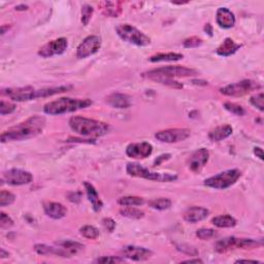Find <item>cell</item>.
Masks as SVG:
<instances>
[{
  "label": "cell",
  "instance_id": "obj_39",
  "mask_svg": "<svg viewBox=\"0 0 264 264\" xmlns=\"http://www.w3.org/2000/svg\"><path fill=\"white\" fill-rule=\"evenodd\" d=\"M152 79V80H155V82H157V83L164 84V85L170 86V87L176 88V89H182V88H183V85H181L179 82H177V80H175L174 79H167V78H153V79Z\"/></svg>",
  "mask_w": 264,
  "mask_h": 264
},
{
  "label": "cell",
  "instance_id": "obj_48",
  "mask_svg": "<svg viewBox=\"0 0 264 264\" xmlns=\"http://www.w3.org/2000/svg\"><path fill=\"white\" fill-rule=\"evenodd\" d=\"M9 256L8 252H5L4 249H1V251H0V258H7Z\"/></svg>",
  "mask_w": 264,
  "mask_h": 264
},
{
  "label": "cell",
  "instance_id": "obj_40",
  "mask_svg": "<svg viewBox=\"0 0 264 264\" xmlns=\"http://www.w3.org/2000/svg\"><path fill=\"white\" fill-rule=\"evenodd\" d=\"M16 108L17 106L14 104L8 103V101L1 100V104H0V115L5 116V115L12 114L16 110Z\"/></svg>",
  "mask_w": 264,
  "mask_h": 264
},
{
  "label": "cell",
  "instance_id": "obj_46",
  "mask_svg": "<svg viewBox=\"0 0 264 264\" xmlns=\"http://www.w3.org/2000/svg\"><path fill=\"white\" fill-rule=\"evenodd\" d=\"M254 154H255L256 157H258L260 160L263 159V150L260 147L254 148Z\"/></svg>",
  "mask_w": 264,
  "mask_h": 264
},
{
  "label": "cell",
  "instance_id": "obj_43",
  "mask_svg": "<svg viewBox=\"0 0 264 264\" xmlns=\"http://www.w3.org/2000/svg\"><path fill=\"white\" fill-rule=\"evenodd\" d=\"M96 263H121L124 262V258H121L119 256H103L95 260Z\"/></svg>",
  "mask_w": 264,
  "mask_h": 264
},
{
  "label": "cell",
  "instance_id": "obj_6",
  "mask_svg": "<svg viewBox=\"0 0 264 264\" xmlns=\"http://www.w3.org/2000/svg\"><path fill=\"white\" fill-rule=\"evenodd\" d=\"M240 177L241 172L239 169H228L205 180V186L216 190H225L235 185Z\"/></svg>",
  "mask_w": 264,
  "mask_h": 264
},
{
  "label": "cell",
  "instance_id": "obj_20",
  "mask_svg": "<svg viewBox=\"0 0 264 264\" xmlns=\"http://www.w3.org/2000/svg\"><path fill=\"white\" fill-rule=\"evenodd\" d=\"M44 210L46 215L54 220L62 219L67 214V209L59 202L54 201H47L44 204Z\"/></svg>",
  "mask_w": 264,
  "mask_h": 264
},
{
  "label": "cell",
  "instance_id": "obj_4",
  "mask_svg": "<svg viewBox=\"0 0 264 264\" xmlns=\"http://www.w3.org/2000/svg\"><path fill=\"white\" fill-rule=\"evenodd\" d=\"M198 75V72L193 68H188L185 66H164L149 70L143 76L148 79L153 78H167V79H175V78H188V77H195Z\"/></svg>",
  "mask_w": 264,
  "mask_h": 264
},
{
  "label": "cell",
  "instance_id": "obj_47",
  "mask_svg": "<svg viewBox=\"0 0 264 264\" xmlns=\"http://www.w3.org/2000/svg\"><path fill=\"white\" fill-rule=\"evenodd\" d=\"M70 194L73 195V197H72V196H69V200H70V201H73V202H79V201L80 200V196H82V195H80V196H78V197H77V195L79 194V192L70 193Z\"/></svg>",
  "mask_w": 264,
  "mask_h": 264
},
{
  "label": "cell",
  "instance_id": "obj_27",
  "mask_svg": "<svg viewBox=\"0 0 264 264\" xmlns=\"http://www.w3.org/2000/svg\"><path fill=\"white\" fill-rule=\"evenodd\" d=\"M34 251L38 254V255L46 256V255H56L60 257H67L66 253L61 249L60 247H50L47 245H44V243H37V245L34 246Z\"/></svg>",
  "mask_w": 264,
  "mask_h": 264
},
{
  "label": "cell",
  "instance_id": "obj_24",
  "mask_svg": "<svg viewBox=\"0 0 264 264\" xmlns=\"http://www.w3.org/2000/svg\"><path fill=\"white\" fill-rule=\"evenodd\" d=\"M55 245L60 247L62 249L66 254L68 257H72L77 255L78 253H79L82 250H84V245L82 243H79L78 241H74V240H59L56 241Z\"/></svg>",
  "mask_w": 264,
  "mask_h": 264
},
{
  "label": "cell",
  "instance_id": "obj_30",
  "mask_svg": "<svg viewBox=\"0 0 264 264\" xmlns=\"http://www.w3.org/2000/svg\"><path fill=\"white\" fill-rule=\"evenodd\" d=\"M120 214L129 218V219H135V220H139L141 218L145 217V212L143 211H140L134 207H124L120 210Z\"/></svg>",
  "mask_w": 264,
  "mask_h": 264
},
{
  "label": "cell",
  "instance_id": "obj_13",
  "mask_svg": "<svg viewBox=\"0 0 264 264\" xmlns=\"http://www.w3.org/2000/svg\"><path fill=\"white\" fill-rule=\"evenodd\" d=\"M68 48V42L65 37L51 40L38 50V56L42 58H51L56 55L63 54Z\"/></svg>",
  "mask_w": 264,
  "mask_h": 264
},
{
  "label": "cell",
  "instance_id": "obj_19",
  "mask_svg": "<svg viewBox=\"0 0 264 264\" xmlns=\"http://www.w3.org/2000/svg\"><path fill=\"white\" fill-rule=\"evenodd\" d=\"M210 214V211L206 208H201V207H191L187 209L183 215V218L188 223H191V224H195V223L204 221L205 219L208 218Z\"/></svg>",
  "mask_w": 264,
  "mask_h": 264
},
{
  "label": "cell",
  "instance_id": "obj_23",
  "mask_svg": "<svg viewBox=\"0 0 264 264\" xmlns=\"http://www.w3.org/2000/svg\"><path fill=\"white\" fill-rule=\"evenodd\" d=\"M99 8L106 17L117 18L122 13V2L121 1H101L99 3Z\"/></svg>",
  "mask_w": 264,
  "mask_h": 264
},
{
  "label": "cell",
  "instance_id": "obj_32",
  "mask_svg": "<svg viewBox=\"0 0 264 264\" xmlns=\"http://www.w3.org/2000/svg\"><path fill=\"white\" fill-rule=\"evenodd\" d=\"M149 207L152 209L157 210V211H165L170 209L171 207V200L165 197H160V198H155L149 201Z\"/></svg>",
  "mask_w": 264,
  "mask_h": 264
},
{
  "label": "cell",
  "instance_id": "obj_44",
  "mask_svg": "<svg viewBox=\"0 0 264 264\" xmlns=\"http://www.w3.org/2000/svg\"><path fill=\"white\" fill-rule=\"evenodd\" d=\"M178 250L182 251L183 253H186V254H188V255H191V256H196L197 254L199 253L194 247H191L189 245L178 246Z\"/></svg>",
  "mask_w": 264,
  "mask_h": 264
},
{
  "label": "cell",
  "instance_id": "obj_15",
  "mask_svg": "<svg viewBox=\"0 0 264 264\" xmlns=\"http://www.w3.org/2000/svg\"><path fill=\"white\" fill-rule=\"evenodd\" d=\"M210 159V152L206 148H200L193 153L188 159V166L194 174H199L207 165Z\"/></svg>",
  "mask_w": 264,
  "mask_h": 264
},
{
  "label": "cell",
  "instance_id": "obj_11",
  "mask_svg": "<svg viewBox=\"0 0 264 264\" xmlns=\"http://www.w3.org/2000/svg\"><path fill=\"white\" fill-rule=\"evenodd\" d=\"M191 134V130L188 128H170L156 132L155 137L161 143L176 144L187 139Z\"/></svg>",
  "mask_w": 264,
  "mask_h": 264
},
{
  "label": "cell",
  "instance_id": "obj_16",
  "mask_svg": "<svg viewBox=\"0 0 264 264\" xmlns=\"http://www.w3.org/2000/svg\"><path fill=\"white\" fill-rule=\"evenodd\" d=\"M152 153H153V146L147 141L130 144L126 148V155L132 159H146Z\"/></svg>",
  "mask_w": 264,
  "mask_h": 264
},
{
  "label": "cell",
  "instance_id": "obj_49",
  "mask_svg": "<svg viewBox=\"0 0 264 264\" xmlns=\"http://www.w3.org/2000/svg\"><path fill=\"white\" fill-rule=\"evenodd\" d=\"M184 262H188V263H192V262H195V263H202V260L196 258V259H188V260H185Z\"/></svg>",
  "mask_w": 264,
  "mask_h": 264
},
{
  "label": "cell",
  "instance_id": "obj_33",
  "mask_svg": "<svg viewBox=\"0 0 264 264\" xmlns=\"http://www.w3.org/2000/svg\"><path fill=\"white\" fill-rule=\"evenodd\" d=\"M80 236L88 239H96L99 237V230L92 225H85L79 229Z\"/></svg>",
  "mask_w": 264,
  "mask_h": 264
},
{
  "label": "cell",
  "instance_id": "obj_35",
  "mask_svg": "<svg viewBox=\"0 0 264 264\" xmlns=\"http://www.w3.org/2000/svg\"><path fill=\"white\" fill-rule=\"evenodd\" d=\"M218 233L216 230L211 228H200L196 231V237L201 240H208L217 237Z\"/></svg>",
  "mask_w": 264,
  "mask_h": 264
},
{
  "label": "cell",
  "instance_id": "obj_28",
  "mask_svg": "<svg viewBox=\"0 0 264 264\" xmlns=\"http://www.w3.org/2000/svg\"><path fill=\"white\" fill-rule=\"evenodd\" d=\"M211 223L218 228H232L238 224V221L230 215H221L212 218Z\"/></svg>",
  "mask_w": 264,
  "mask_h": 264
},
{
  "label": "cell",
  "instance_id": "obj_22",
  "mask_svg": "<svg viewBox=\"0 0 264 264\" xmlns=\"http://www.w3.org/2000/svg\"><path fill=\"white\" fill-rule=\"evenodd\" d=\"M84 186H85V190L87 193V197H88L89 201L91 202V205H92L93 210L96 212L100 211L101 210H103L104 202H103V200L100 199L96 189L94 188V186L92 184H91V183H88V182L84 183Z\"/></svg>",
  "mask_w": 264,
  "mask_h": 264
},
{
  "label": "cell",
  "instance_id": "obj_21",
  "mask_svg": "<svg viewBox=\"0 0 264 264\" xmlns=\"http://www.w3.org/2000/svg\"><path fill=\"white\" fill-rule=\"evenodd\" d=\"M106 104L114 107V108H119V109H124L128 108L131 106V98L122 93H113L106 97Z\"/></svg>",
  "mask_w": 264,
  "mask_h": 264
},
{
  "label": "cell",
  "instance_id": "obj_12",
  "mask_svg": "<svg viewBox=\"0 0 264 264\" xmlns=\"http://www.w3.org/2000/svg\"><path fill=\"white\" fill-rule=\"evenodd\" d=\"M101 48V38L97 35H89L77 49V57L79 59H85L96 54Z\"/></svg>",
  "mask_w": 264,
  "mask_h": 264
},
{
  "label": "cell",
  "instance_id": "obj_50",
  "mask_svg": "<svg viewBox=\"0 0 264 264\" xmlns=\"http://www.w3.org/2000/svg\"><path fill=\"white\" fill-rule=\"evenodd\" d=\"M237 262H254V263H260V261H257V260H247V259H239Z\"/></svg>",
  "mask_w": 264,
  "mask_h": 264
},
{
  "label": "cell",
  "instance_id": "obj_45",
  "mask_svg": "<svg viewBox=\"0 0 264 264\" xmlns=\"http://www.w3.org/2000/svg\"><path fill=\"white\" fill-rule=\"evenodd\" d=\"M103 225L108 232H113L116 228V222L111 218H105L103 220Z\"/></svg>",
  "mask_w": 264,
  "mask_h": 264
},
{
  "label": "cell",
  "instance_id": "obj_29",
  "mask_svg": "<svg viewBox=\"0 0 264 264\" xmlns=\"http://www.w3.org/2000/svg\"><path fill=\"white\" fill-rule=\"evenodd\" d=\"M184 58V55L180 53H159L151 56L149 60L151 62H172V61H179Z\"/></svg>",
  "mask_w": 264,
  "mask_h": 264
},
{
  "label": "cell",
  "instance_id": "obj_18",
  "mask_svg": "<svg viewBox=\"0 0 264 264\" xmlns=\"http://www.w3.org/2000/svg\"><path fill=\"white\" fill-rule=\"evenodd\" d=\"M236 16L227 7H220L216 13V22L223 29H230L236 25Z\"/></svg>",
  "mask_w": 264,
  "mask_h": 264
},
{
  "label": "cell",
  "instance_id": "obj_34",
  "mask_svg": "<svg viewBox=\"0 0 264 264\" xmlns=\"http://www.w3.org/2000/svg\"><path fill=\"white\" fill-rule=\"evenodd\" d=\"M16 200L15 194H13L12 192L2 190L1 193H0V207L5 208L13 205Z\"/></svg>",
  "mask_w": 264,
  "mask_h": 264
},
{
  "label": "cell",
  "instance_id": "obj_37",
  "mask_svg": "<svg viewBox=\"0 0 264 264\" xmlns=\"http://www.w3.org/2000/svg\"><path fill=\"white\" fill-rule=\"evenodd\" d=\"M93 13H94V8L89 5V4H84L82 6V23L84 26H87L90 22L91 18H92L93 16Z\"/></svg>",
  "mask_w": 264,
  "mask_h": 264
},
{
  "label": "cell",
  "instance_id": "obj_7",
  "mask_svg": "<svg viewBox=\"0 0 264 264\" xmlns=\"http://www.w3.org/2000/svg\"><path fill=\"white\" fill-rule=\"evenodd\" d=\"M262 246V241L253 238H238L236 237H228L217 241L215 250L218 253H226L235 249H255Z\"/></svg>",
  "mask_w": 264,
  "mask_h": 264
},
{
  "label": "cell",
  "instance_id": "obj_25",
  "mask_svg": "<svg viewBox=\"0 0 264 264\" xmlns=\"http://www.w3.org/2000/svg\"><path fill=\"white\" fill-rule=\"evenodd\" d=\"M241 48V45L237 44L235 40L231 38H226L217 49V54L222 57H229L237 53Z\"/></svg>",
  "mask_w": 264,
  "mask_h": 264
},
{
  "label": "cell",
  "instance_id": "obj_14",
  "mask_svg": "<svg viewBox=\"0 0 264 264\" xmlns=\"http://www.w3.org/2000/svg\"><path fill=\"white\" fill-rule=\"evenodd\" d=\"M36 90L33 87H20V88H8L2 90V93L11 98L13 101L23 103V101H30L36 99Z\"/></svg>",
  "mask_w": 264,
  "mask_h": 264
},
{
  "label": "cell",
  "instance_id": "obj_38",
  "mask_svg": "<svg viewBox=\"0 0 264 264\" xmlns=\"http://www.w3.org/2000/svg\"><path fill=\"white\" fill-rule=\"evenodd\" d=\"M250 103L254 107H256L260 111L264 110V95L262 92L253 95L250 98Z\"/></svg>",
  "mask_w": 264,
  "mask_h": 264
},
{
  "label": "cell",
  "instance_id": "obj_1",
  "mask_svg": "<svg viewBox=\"0 0 264 264\" xmlns=\"http://www.w3.org/2000/svg\"><path fill=\"white\" fill-rule=\"evenodd\" d=\"M47 121L43 116H32L25 120L22 123H19L16 126L8 128L3 131L1 134V143H8V141H19L33 138L43 133L46 127Z\"/></svg>",
  "mask_w": 264,
  "mask_h": 264
},
{
  "label": "cell",
  "instance_id": "obj_8",
  "mask_svg": "<svg viewBox=\"0 0 264 264\" xmlns=\"http://www.w3.org/2000/svg\"><path fill=\"white\" fill-rule=\"evenodd\" d=\"M117 34L124 40V42L135 45L138 47H146L151 44V38L141 32L136 27L130 24H120L116 27Z\"/></svg>",
  "mask_w": 264,
  "mask_h": 264
},
{
  "label": "cell",
  "instance_id": "obj_41",
  "mask_svg": "<svg viewBox=\"0 0 264 264\" xmlns=\"http://www.w3.org/2000/svg\"><path fill=\"white\" fill-rule=\"evenodd\" d=\"M202 39L200 37H197V36H192V37H189L187 39H185L184 42V47L187 48V49H191V48H198L202 45Z\"/></svg>",
  "mask_w": 264,
  "mask_h": 264
},
{
  "label": "cell",
  "instance_id": "obj_42",
  "mask_svg": "<svg viewBox=\"0 0 264 264\" xmlns=\"http://www.w3.org/2000/svg\"><path fill=\"white\" fill-rule=\"evenodd\" d=\"M14 225V221L13 219L6 215L5 212H1L0 214V227L2 229H7L9 227H12Z\"/></svg>",
  "mask_w": 264,
  "mask_h": 264
},
{
  "label": "cell",
  "instance_id": "obj_26",
  "mask_svg": "<svg viewBox=\"0 0 264 264\" xmlns=\"http://www.w3.org/2000/svg\"><path fill=\"white\" fill-rule=\"evenodd\" d=\"M232 132L233 128L230 125H221L210 131L209 138L211 141H222L223 139L229 137L232 134Z\"/></svg>",
  "mask_w": 264,
  "mask_h": 264
},
{
  "label": "cell",
  "instance_id": "obj_2",
  "mask_svg": "<svg viewBox=\"0 0 264 264\" xmlns=\"http://www.w3.org/2000/svg\"><path fill=\"white\" fill-rule=\"evenodd\" d=\"M68 124L77 134L93 138L106 135L109 130V126L105 122L80 116H75L70 118Z\"/></svg>",
  "mask_w": 264,
  "mask_h": 264
},
{
  "label": "cell",
  "instance_id": "obj_10",
  "mask_svg": "<svg viewBox=\"0 0 264 264\" xmlns=\"http://www.w3.org/2000/svg\"><path fill=\"white\" fill-rule=\"evenodd\" d=\"M33 181L31 172L20 168H12L4 171L2 174L1 182L6 183L11 186H23L30 184Z\"/></svg>",
  "mask_w": 264,
  "mask_h": 264
},
{
  "label": "cell",
  "instance_id": "obj_3",
  "mask_svg": "<svg viewBox=\"0 0 264 264\" xmlns=\"http://www.w3.org/2000/svg\"><path fill=\"white\" fill-rule=\"evenodd\" d=\"M93 101L89 98H72L62 97L50 101L45 106L44 111L50 116H60L64 114L74 113V111L84 109L92 106Z\"/></svg>",
  "mask_w": 264,
  "mask_h": 264
},
{
  "label": "cell",
  "instance_id": "obj_31",
  "mask_svg": "<svg viewBox=\"0 0 264 264\" xmlns=\"http://www.w3.org/2000/svg\"><path fill=\"white\" fill-rule=\"evenodd\" d=\"M118 204L122 207H140L145 204V199L138 196H123L119 198Z\"/></svg>",
  "mask_w": 264,
  "mask_h": 264
},
{
  "label": "cell",
  "instance_id": "obj_17",
  "mask_svg": "<svg viewBox=\"0 0 264 264\" xmlns=\"http://www.w3.org/2000/svg\"><path fill=\"white\" fill-rule=\"evenodd\" d=\"M123 257L133 261H146L153 256L151 250L138 246H126L122 250Z\"/></svg>",
  "mask_w": 264,
  "mask_h": 264
},
{
  "label": "cell",
  "instance_id": "obj_5",
  "mask_svg": "<svg viewBox=\"0 0 264 264\" xmlns=\"http://www.w3.org/2000/svg\"><path fill=\"white\" fill-rule=\"evenodd\" d=\"M126 171L130 177L141 178V179H146V180L154 181V182H160V183L174 182L178 179V177L176 175L161 174V172L151 171L147 167H144L143 165H140L138 163H133V162H132V163L127 164Z\"/></svg>",
  "mask_w": 264,
  "mask_h": 264
},
{
  "label": "cell",
  "instance_id": "obj_36",
  "mask_svg": "<svg viewBox=\"0 0 264 264\" xmlns=\"http://www.w3.org/2000/svg\"><path fill=\"white\" fill-rule=\"evenodd\" d=\"M225 109H227L229 113L236 115V116H243L246 113L245 108H243L241 106L237 105L235 103H225L224 104Z\"/></svg>",
  "mask_w": 264,
  "mask_h": 264
},
{
  "label": "cell",
  "instance_id": "obj_9",
  "mask_svg": "<svg viewBox=\"0 0 264 264\" xmlns=\"http://www.w3.org/2000/svg\"><path fill=\"white\" fill-rule=\"evenodd\" d=\"M260 88V85L252 79H243L240 82L230 84L220 89V93L229 97H239L251 93L252 91Z\"/></svg>",
  "mask_w": 264,
  "mask_h": 264
}]
</instances>
